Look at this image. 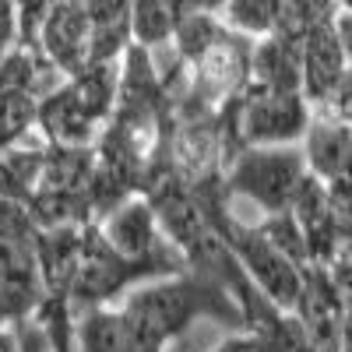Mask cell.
Returning a JSON list of instances; mask_svg holds the SVG:
<instances>
[{
  "instance_id": "2",
  "label": "cell",
  "mask_w": 352,
  "mask_h": 352,
  "mask_svg": "<svg viewBox=\"0 0 352 352\" xmlns=\"http://www.w3.org/2000/svg\"><path fill=\"white\" fill-rule=\"evenodd\" d=\"M204 208H208V204H204ZM212 222L219 229V236L226 240V247L232 250V257L240 261L243 275L257 285L261 296L282 314H296L300 296H303V268L300 264L292 257H285L268 236H264L261 226H243L236 219L222 215L219 208H212Z\"/></svg>"
},
{
  "instance_id": "8",
  "label": "cell",
  "mask_w": 352,
  "mask_h": 352,
  "mask_svg": "<svg viewBox=\"0 0 352 352\" xmlns=\"http://www.w3.org/2000/svg\"><path fill=\"white\" fill-rule=\"evenodd\" d=\"M46 152H50V141L46 144H18V148L0 152V197L4 201H18L28 204L39 190L43 180V166H46Z\"/></svg>"
},
{
  "instance_id": "4",
  "label": "cell",
  "mask_w": 352,
  "mask_h": 352,
  "mask_svg": "<svg viewBox=\"0 0 352 352\" xmlns=\"http://www.w3.org/2000/svg\"><path fill=\"white\" fill-rule=\"evenodd\" d=\"M96 18L85 0H50L39 25V50L64 78L81 74L96 53Z\"/></svg>"
},
{
  "instance_id": "14",
  "label": "cell",
  "mask_w": 352,
  "mask_h": 352,
  "mask_svg": "<svg viewBox=\"0 0 352 352\" xmlns=\"http://www.w3.org/2000/svg\"><path fill=\"white\" fill-rule=\"evenodd\" d=\"M0 352H18V345H14V338H8L4 331H0Z\"/></svg>"
},
{
  "instance_id": "13",
  "label": "cell",
  "mask_w": 352,
  "mask_h": 352,
  "mask_svg": "<svg viewBox=\"0 0 352 352\" xmlns=\"http://www.w3.org/2000/svg\"><path fill=\"white\" fill-rule=\"evenodd\" d=\"M342 352H352V314H349L345 331H342Z\"/></svg>"
},
{
  "instance_id": "12",
  "label": "cell",
  "mask_w": 352,
  "mask_h": 352,
  "mask_svg": "<svg viewBox=\"0 0 352 352\" xmlns=\"http://www.w3.org/2000/svg\"><path fill=\"white\" fill-rule=\"evenodd\" d=\"M43 236V229L32 215L28 204L4 201L0 197V243H21V247H36Z\"/></svg>"
},
{
  "instance_id": "6",
  "label": "cell",
  "mask_w": 352,
  "mask_h": 352,
  "mask_svg": "<svg viewBox=\"0 0 352 352\" xmlns=\"http://www.w3.org/2000/svg\"><path fill=\"white\" fill-rule=\"evenodd\" d=\"M335 8L320 14L303 36V96L310 99L314 113L338 92L342 78L352 67L335 32Z\"/></svg>"
},
{
  "instance_id": "1",
  "label": "cell",
  "mask_w": 352,
  "mask_h": 352,
  "mask_svg": "<svg viewBox=\"0 0 352 352\" xmlns=\"http://www.w3.org/2000/svg\"><path fill=\"white\" fill-rule=\"evenodd\" d=\"M222 120L232 155L240 148H282L307 138L314 124V106L300 88H272L250 81L247 92L229 109H222Z\"/></svg>"
},
{
  "instance_id": "11",
  "label": "cell",
  "mask_w": 352,
  "mask_h": 352,
  "mask_svg": "<svg viewBox=\"0 0 352 352\" xmlns=\"http://www.w3.org/2000/svg\"><path fill=\"white\" fill-rule=\"evenodd\" d=\"M43 99L32 92H0V152L14 144L39 124Z\"/></svg>"
},
{
  "instance_id": "5",
  "label": "cell",
  "mask_w": 352,
  "mask_h": 352,
  "mask_svg": "<svg viewBox=\"0 0 352 352\" xmlns=\"http://www.w3.org/2000/svg\"><path fill=\"white\" fill-rule=\"evenodd\" d=\"M292 317L300 320L314 352H342V331H345L349 310L335 289L328 264H307L303 268V296Z\"/></svg>"
},
{
  "instance_id": "3",
  "label": "cell",
  "mask_w": 352,
  "mask_h": 352,
  "mask_svg": "<svg viewBox=\"0 0 352 352\" xmlns=\"http://www.w3.org/2000/svg\"><path fill=\"white\" fill-rule=\"evenodd\" d=\"M226 169H229L226 190L254 201L268 215L292 212L296 194L310 176L307 155L296 144H282V148H240Z\"/></svg>"
},
{
  "instance_id": "9",
  "label": "cell",
  "mask_w": 352,
  "mask_h": 352,
  "mask_svg": "<svg viewBox=\"0 0 352 352\" xmlns=\"http://www.w3.org/2000/svg\"><path fill=\"white\" fill-rule=\"evenodd\" d=\"M184 14H187V0H134V8H131L134 43L152 53L169 46Z\"/></svg>"
},
{
  "instance_id": "7",
  "label": "cell",
  "mask_w": 352,
  "mask_h": 352,
  "mask_svg": "<svg viewBox=\"0 0 352 352\" xmlns=\"http://www.w3.org/2000/svg\"><path fill=\"white\" fill-rule=\"evenodd\" d=\"M78 352H141L131 320L120 307H92L85 310L74 328Z\"/></svg>"
},
{
  "instance_id": "10",
  "label": "cell",
  "mask_w": 352,
  "mask_h": 352,
  "mask_svg": "<svg viewBox=\"0 0 352 352\" xmlns=\"http://www.w3.org/2000/svg\"><path fill=\"white\" fill-rule=\"evenodd\" d=\"M285 11V0H226L222 21L250 39H268Z\"/></svg>"
}]
</instances>
